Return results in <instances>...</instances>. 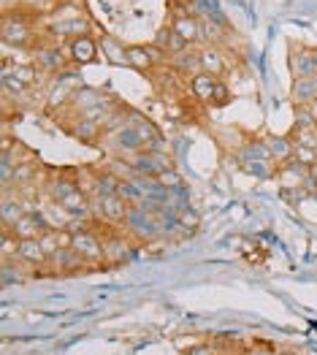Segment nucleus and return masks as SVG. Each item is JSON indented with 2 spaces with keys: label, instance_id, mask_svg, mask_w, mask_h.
<instances>
[{
  "label": "nucleus",
  "instance_id": "obj_14",
  "mask_svg": "<svg viewBox=\"0 0 317 355\" xmlns=\"http://www.w3.org/2000/svg\"><path fill=\"white\" fill-rule=\"evenodd\" d=\"M0 211H3V228H8V231L28 214L25 201H22L19 196H8V193L3 196V209H0Z\"/></svg>",
  "mask_w": 317,
  "mask_h": 355
},
{
  "label": "nucleus",
  "instance_id": "obj_22",
  "mask_svg": "<svg viewBox=\"0 0 317 355\" xmlns=\"http://www.w3.org/2000/svg\"><path fill=\"white\" fill-rule=\"evenodd\" d=\"M288 136L293 139V144H295V147L317 149V125H312V128H293Z\"/></svg>",
  "mask_w": 317,
  "mask_h": 355
},
{
  "label": "nucleus",
  "instance_id": "obj_11",
  "mask_svg": "<svg viewBox=\"0 0 317 355\" xmlns=\"http://www.w3.org/2000/svg\"><path fill=\"white\" fill-rule=\"evenodd\" d=\"M217 76H212V73H196L193 79H190V95L198 101V103H209L212 106V101H214V89H217Z\"/></svg>",
  "mask_w": 317,
  "mask_h": 355
},
{
  "label": "nucleus",
  "instance_id": "obj_18",
  "mask_svg": "<svg viewBox=\"0 0 317 355\" xmlns=\"http://www.w3.org/2000/svg\"><path fill=\"white\" fill-rule=\"evenodd\" d=\"M11 76H14L17 82H22L25 87H33V85L38 82V76H41V68H38L35 62H17L14 71H11Z\"/></svg>",
  "mask_w": 317,
  "mask_h": 355
},
{
  "label": "nucleus",
  "instance_id": "obj_8",
  "mask_svg": "<svg viewBox=\"0 0 317 355\" xmlns=\"http://www.w3.org/2000/svg\"><path fill=\"white\" fill-rule=\"evenodd\" d=\"M8 231V228H6ZM46 231H52L49 225H46V220L38 214V211H28L14 228H11V234L17 239H41Z\"/></svg>",
  "mask_w": 317,
  "mask_h": 355
},
{
  "label": "nucleus",
  "instance_id": "obj_13",
  "mask_svg": "<svg viewBox=\"0 0 317 355\" xmlns=\"http://www.w3.org/2000/svg\"><path fill=\"white\" fill-rule=\"evenodd\" d=\"M171 28L176 30V33H179V35H182V38H185L190 46H193V44H198V41L203 38L201 22H198L196 17H190V14H179V17L173 19Z\"/></svg>",
  "mask_w": 317,
  "mask_h": 355
},
{
  "label": "nucleus",
  "instance_id": "obj_9",
  "mask_svg": "<svg viewBox=\"0 0 317 355\" xmlns=\"http://www.w3.org/2000/svg\"><path fill=\"white\" fill-rule=\"evenodd\" d=\"M263 144L268 147L271 157L277 160V166L290 163V160H293V155H295V144H293V139H290V136H274V133H266Z\"/></svg>",
  "mask_w": 317,
  "mask_h": 355
},
{
  "label": "nucleus",
  "instance_id": "obj_4",
  "mask_svg": "<svg viewBox=\"0 0 317 355\" xmlns=\"http://www.w3.org/2000/svg\"><path fill=\"white\" fill-rule=\"evenodd\" d=\"M87 261L76 252V250H60L55 252L52 258H49V263H46V274H76V271H85Z\"/></svg>",
  "mask_w": 317,
  "mask_h": 355
},
{
  "label": "nucleus",
  "instance_id": "obj_27",
  "mask_svg": "<svg viewBox=\"0 0 317 355\" xmlns=\"http://www.w3.org/2000/svg\"><path fill=\"white\" fill-rule=\"evenodd\" d=\"M293 160L309 168L312 163H317V149H312V147H295V155H293Z\"/></svg>",
  "mask_w": 317,
  "mask_h": 355
},
{
  "label": "nucleus",
  "instance_id": "obj_25",
  "mask_svg": "<svg viewBox=\"0 0 317 355\" xmlns=\"http://www.w3.org/2000/svg\"><path fill=\"white\" fill-rule=\"evenodd\" d=\"M38 241H41V247H44V252H46L49 258H52L55 252H60V250H62V244H60L58 231H55V228H52V231H46V234L38 239Z\"/></svg>",
  "mask_w": 317,
  "mask_h": 355
},
{
  "label": "nucleus",
  "instance_id": "obj_30",
  "mask_svg": "<svg viewBox=\"0 0 317 355\" xmlns=\"http://www.w3.org/2000/svg\"><path fill=\"white\" fill-rule=\"evenodd\" d=\"M185 355H217V350L212 342H201V345H193Z\"/></svg>",
  "mask_w": 317,
  "mask_h": 355
},
{
  "label": "nucleus",
  "instance_id": "obj_15",
  "mask_svg": "<svg viewBox=\"0 0 317 355\" xmlns=\"http://www.w3.org/2000/svg\"><path fill=\"white\" fill-rule=\"evenodd\" d=\"M293 103H312L317 98V76H307V79H293V89H290Z\"/></svg>",
  "mask_w": 317,
  "mask_h": 355
},
{
  "label": "nucleus",
  "instance_id": "obj_33",
  "mask_svg": "<svg viewBox=\"0 0 317 355\" xmlns=\"http://www.w3.org/2000/svg\"><path fill=\"white\" fill-rule=\"evenodd\" d=\"M288 355H295V353H288Z\"/></svg>",
  "mask_w": 317,
  "mask_h": 355
},
{
  "label": "nucleus",
  "instance_id": "obj_29",
  "mask_svg": "<svg viewBox=\"0 0 317 355\" xmlns=\"http://www.w3.org/2000/svg\"><path fill=\"white\" fill-rule=\"evenodd\" d=\"M244 355H277V347L274 345H268V342H255V345H250Z\"/></svg>",
  "mask_w": 317,
  "mask_h": 355
},
{
  "label": "nucleus",
  "instance_id": "obj_3",
  "mask_svg": "<svg viewBox=\"0 0 317 355\" xmlns=\"http://www.w3.org/2000/svg\"><path fill=\"white\" fill-rule=\"evenodd\" d=\"M98 220H103V223H112V225H125V220H128V214H130V204L125 201V198H119V196H103V198H98Z\"/></svg>",
  "mask_w": 317,
  "mask_h": 355
},
{
  "label": "nucleus",
  "instance_id": "obj_1",
  "mask_svg": "<svg viewBox=\"0 0 317 355\" xmlns=\"http://www.w3.org/2000/svg\"><path fill=\"white\" fill-rule=\"evenodd\" d=\"M125 228H128V234L136 239H142V241H149V239H155L160 234V223H157V214L155 211H149L144 207H133L130 209V214H128V220H125Z\"/></svg>",
  "mask_w": 317,
  "mask_h": 355
},
{
  "label": "nucleus",
  "instance_id": "obj_2",
  "mask_svg": "<svg viewBox=\"0 0 317 355\" xmlns=\"http://www.w3.org/2000/svg\"><path fill=\"white\" fill-rule=\"evenodd\" d=\"M166 52H160L155 44H130L128 46V65H133L136 71H142V73H152V71H157V65H163L166 62Z\"/></svg>",
  "mask_w": 317,
  "mask_h": 355
},
{
  "label": "nucleus",
  "instance_id": "obj_16",
  "mask_svg": "<svg viewBox=\"0 0 317 355\" xmlns=\"http://www.w3.org/2000/svg\"><path fill=\"white\" fill-rule=\"evenodd\" d=\"M33 62L41 68V73H44V71H49V73H60V71H62V65H65V58L60 55L58 49H38V52H35V58H33Z\"/></svg>",
  "mask_w": 317,
  "mask_h": 355
},
{
  "label": "nucleus",
  "instance_id": "obj_31",
  "mask_svg": "<svg viewBox=\"0 0 317 355\" xmlns=\"http://www.w3.org/2000/svg\"><path fill=\"white\" fill-rule=\"evenodd\" d=\"M304 187H312V190H317V163H312V166L307 168V182H304Z\"/></svg>",
  "mask_w": 317,
  "mask_h": 355
},
{
  "label": "nucleus",
  "instance_id": "obj_24",
  "mask_svg": "<svg viewBox=\"0 0 317 355\" xmlns=\"http://www.w3.org/2000/svg\"><path fill=\"white\" fill-rule=\"evenodd\" d=\"M293 112H295L293 128H312V125H317L315 117H312L309 109H307V103H293Z\"/></svg>",
  "mask_w": 317,
  "mask_h": 355
},
{
  "label": "nucleus",
  "instance_id": "obj_23",
  "mask_svg": "<svg viewBox=\"0 0 317 355\" xmlns=\"http://www.w3.org/2000/svg\"><path fill=\"white\" fill-rule=\"evenodd\" d=\"M17 250H19V239L14 236L11 231L3 228V234H0V255H3V263L17 261Z\"/></svg>",
  "mask_w": 317,
  "mask_h": 355
},
{
  "label": "nucleus",
  "instance_id": "obj_28",
  "mask_svg": "<svg viewBox=\"0 0 317 355\" xmlns=\"http://www.w3.org/2000/svg\"><path fill=\"white\" fill-rule=\"evenodd\" d=\"M231 103V87L220 79L217 82V89H214V101H212V106H228Z\"/></svg>",
  "mask_w": 317,
  "mask_h": 355
},
{
  "label": "nucleus",
  "instance_id": "obj_21",
  "mask_svg": "<svg viewBox=\"0 0 317 355\" xmlns=\"http://www.w3.org/2000/svg\"><path fill=\"white\" fill-rule=\"evenodd\" d=\"M176 228H185L187 234H196V231L201 228V217H198V211L190 207L179 209V211H176Z\"/></svg>",
  "mask_w": 317,
  "mask_h": 355
},
{
  "label": "nucleus",
  "instance_id": "obj_26",
  "mask_svg": "<svg viewBox=\"0 0 317 355\" xmlns=\"http://www.w3.org/2000/svg\"><path fill=\"white\" fill-rule=\"evenodd\" d=\"M157 182H160V184H163V187H166L169 193H173V190H179V187L185 184V182H182V177L176 174V168H169V171H163V174L157 177Z\"/></svg>",
  "mask_w": 317,
  "mask_h": 355
},
{
  "label": "nucleus",
  "instance_id": "obj_7",
  "mask_svg": "<svg viewBox=\"0 0 317 355\" xmlns=\"http://www.w3.org/2000/svg\"><path fill=\"white\" fill-rule=\"evenodd\" d=\"M98 44L92 35H82V38H74L68 44V58L74 65H89V62H98Z\"/></svg>",
  "mask_w": 317,
  "mask_h": 355
},
{
  "label": "nucleus",
  "instance_id": "obj_6",
  "mask_svg": "<svg viewBox=\"0 0 317 355\" xmlns=\"http://www.w3.org/2000/svg\"><path fill=\"white\" fill-rule=\"evenodd\" d=\"M3 44L14 46V49H25L33 44V30L14 17H3Z\"/></svg>",
  "mask_w": 317,
  "mask_h": 355
},
{
  "label": "nucleus",
  "instance_id": "obj_5",
  "mask_svg": "<svg viewBox=\"0 0 317 355\" xmlns=\"http://www.w3.org/2000/svg\"><path fill=\"white\" fill-rule=\"evenodd\" d=\"M101 241H103V250H106V266L109 268L122 266V263L130 258V244H128L125 234H119V231H109Z\"/></svg>",
  "mask_w": 317,
  "mask_h": 355
},
{
  "label": "nucleus",
  "instance_id": "obj_10",
  "mask_svg": "<svg viewBox=\"0 0 317 355\" xmlns=\"http://www.w3.org/2000/svg\"><path fill=\"white\" fill-rule=\"evenodd\" d=\"M290 65V73H293V79H307V76H317V55L315 52H295L293 49V55L288 60Z\"/></svg>",
  "mask_w": 317,
  "mask_h": 355
},
{
  "label": "nucleus",
  "instance_id": "obj_32",
  "mask_svg": "<svg viewBox=\"0 0 317 355\" xmlns=\"http://www.w3.org/2000/svg\"><path fill=\"white\" fill-rule=\"evenodd\" d=\"M307 109H309V114L315 117V122H317V98L312 101V103H307Z\"/></svg>",
  "mask_w": 317,
  "mask_h": 355
},
{
  "label": "nucleus",
  "instance_id": "obj_17",
  "mask_svg": "<svg viewBox=\"0 0 317 355\" xmlns=\"http://www.w3.org/2000/svg\"><path fill=\"white\" fill-rule=\"evenodd\" d=\"M171 65L182 73V76H196V73H201V55L198 52H182V55H176V58H171Z\"/></svg>",
  "mask_w": 317,
  "mask_h": 355
},
{
  "label": "nucleus",
  "instance_id": "obj_19",
  "mask_svg": "<svg viewBox=\"0 0 317 355\" xmlns=\"http://www.w3.org/2000/svg\"><path fill=\"white\" fill-rule=\"evenodd\" d=\"M55 33H58V35H74V38H82V35L89 33V22L82 19V17L68 19V22H58V25H55Z\"/></svg>",
  "mask_w": 317,
  "mask_h": 355
},
{
  "label": "nucleus",
  "instance_id": "obj_12",
  "mask_svg": "<svg viewBox=\"0 0 317 355\" xmlns=\"http://www.w3.org/2000/svg\"><path fill=\"white\" fill-rule=\"evenodd\" d=\"M201 55V71L203 73H212V76H225L228 73V62H225V55L220 52V49H214V46H206L198 52Z\"/></svg>",
  "mask_w": 317,
  "mask_h": 355
},
{
  "label": "nucleus",
  "instance_id": "obj_20",
  "mask_svg": "<svg viewBox=\"0 0 317 355\" xmlns=\"http://www.w3.org/2000/svg\"><path fill=\"white\" fill-rule=\"evenodd\" d=\"M101 46H103V55H106L109 62H114V65H128V46H119L114 38H103Z\"/></svg>",
  "mask_w": 317,
  "mask_h": 355
}]
</instances>
